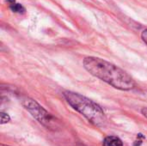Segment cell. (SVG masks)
<instances>
[{
  "label": "cell",
  "mask_w": 147,
  "mask_h": 146,
  "mask_svg": "<svg viewBox=\"0 0 147 146\" xmlns=\"http://www.w3.org/2000/svg\"><path fill=\"white\" fill-rule=\"evenodd\" d=\"M83 64L89 73L117 89L127 91L135 87L134 80L124 70L101 58L86 57Z\"/></svg>",
  "instance_id": "6da1fadb"
},
{
  "label": "cell",
  "mask_w": 147,
  "mask_h": 146,
  "mask_svg": "<svg viewBox=\"0 0 147 146\" xmlns=\"http://www.w3.org/2000/svg\"><path fill=\"white\" fill-rule=\"evenodd\" d=\"M64 97L73 109L84 116L91 124L98 127L106 126L107 117L102 108L97 103L72 91H65Z\"/></svg>",
  "instance_id": "7a4b0ae2"
},
{
  "label": "cell",
  "mask_w": 147,
  "mask_h": 146,
  "mask_svg": "<svg viewBox=\"0 0 147 146\" xmlns=\"http://www.w3.org/2000/svg\"><path fill=\"white\" fill-rule=\"evenodd\" d=\"M22 106L25 108L28 112H29L32 116L37 120L42 126L47 127L49 130H57L59 126V120L53 117L51 114H49L43 107H41L36 101L26 98L22 100Z\"/></svg>",
  "instance_id": "3957f363"
},
{
  "label": "cell",
  "mask_w": 147,
  "mask_h": 146,
  "mask_svg": "<svg viewBox=\"0 0 147 146\" xmlns=\"http://www.w3.org/2000/svg\"><path fill=\"white\" fill-rule=\"evenodd\" d=\"M103 146H123V142L121 139L115 136H108L102 142Z\"/></svg>",
  "instance_id": "277c9868"
},
{
  "label": "cell",
  "mask_w": 147,
  "mask_h": 146,
  "mask_svg": "<svg viewBox=\"0 0 147 146\" xmlns=\"http://www.w3.org/2000/svg\"><path fill=\"white\" fill-rule=\"evenodd\" d=\"M10 9L13 11V12H16V13H24L25 11H26V9H25V8L22 5V4H20V3H12V4H10Z\"/></svg>",
  "instance_id": "5b68a950"
},
{
  "label": "cell",
  "mask_w": 147,
  "mask_h": 146,
  "mask_svg": "<svg viewBox=\"0 0 147 146\" xmlns=\"http://www.w3.org/2000/svg\"><path fill=\"white\" fill-rule=\"evenodd\" d=\"M0 115H1V124H2V125L6 124V123H8V122L10 120V118H9V116L7 114L1 113Z\"/></svg>",
  "instance_id": "8992f818"
},
{
  "label": "cell",
  "mask_w": 147,
  "mask_h": 146,
  "mask_svg": "<svg viewBox=\"0 0 147 146\" xmlns=\"http://www.w3.org/2000/svg\"><path fill=\"white\" fill-rule=\"evenodd\" d=\"M141 38L144 40V42L147 45V29H145L142 33H141Z\"/></svg>",
  "instance_id": "52a82bcc"
},
{
  "label": "cell",
  "mask_w": 147,
  "mask_h": 146,
  "mask_svg": "<svg viewBox=\"0 0 147 146\" xmlns=\"http://www.w3.org/2000/svg\"><path fill=\"white\" fill-rule=\"evenodd\" d=\"M141 113H142V114L146 117L147 119V108H142V110H141Z\"/></svg>",
  "instance_id": "ba28073f"
},
{
  "label": "cell",
  "mask_w": 147,
  "mask_h": 146,
  "mask_svg": "<svg viewBox=\"0 0 147 146\" xmlns=\"http://www.w3.org/2000/svg\"><path fill=\"white\" fill-rule=\"evenodd\" d=\"M6 1H7L8 3H11V4H12V3H15V2H16V0H6Z\"/></svg>",
  "instance_id": "9c48e42d"
},
{
  "label": "cell",
  "mask_w": 147,
  "mask_h": 146,
  "mask_svg": "<svg viewBox=\"0 0 147 146\" xmlns=\"http://www.w3.org/2000/svg\"><path fill=\"white\" fill-rule=\"evenodd\" d=\"M1 146H9V145H3V144H1Z\"/></svg>",
  "instance_id": "30bf717a"
}]
</instances>
